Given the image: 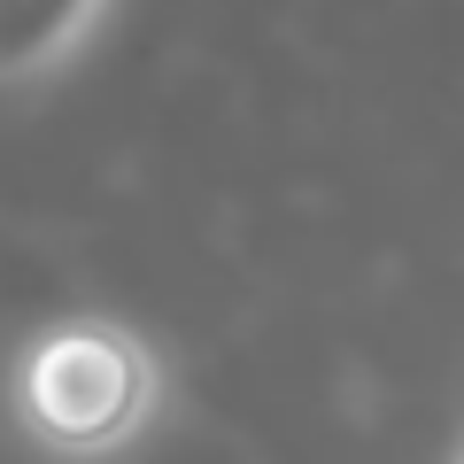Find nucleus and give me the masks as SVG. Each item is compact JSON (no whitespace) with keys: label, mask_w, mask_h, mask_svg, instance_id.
<instances>
[{"label":"nucleus","mask_w":464,"mask_h":464,"mask_svg":"<svg viewBox=\"0 0 464 464\" xmlns=\"http://www.w3.org/2000/svg\"><path fill=\"white\" fill-rule=\"evenodd\" d=\"M8 411L47 457L93 464L132 449L163 411V364L116 317H54L8 372Z\"/></svg>","instance_id":"f257e3e1"},{"label":"nucleus","mask_w":464,"mask_h":464,"mask_svg":"<svg viewBox=\"0 0 464 464\" xmlns=\"http://www.w3.org/2000/svg\"><path fill=\"white\" fill-rule=\"evenodd\" d=\"M101 16L109 0H0V93L47 85L101 32Z\"/></svg>","instance_id":"f03ea898"},{"label":"nucleus","mask_w":464,"mask_h":464,"mask_svg":"<svg viewBox=\"0 0 464 464\" xmlns=\"http://www.w3.org/2000/svg\"><path fill=\"white\" fill-rule=\"evenodd\" d=\"M457 464H464V457H457Z\"/></svg>","instance_id":"7ed1b4c3"}]
</instances>
